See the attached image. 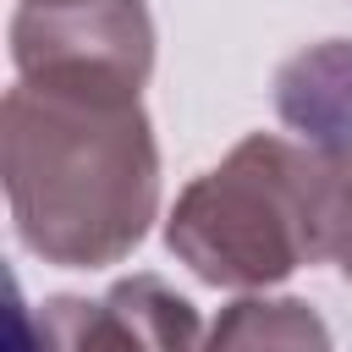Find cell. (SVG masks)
I'll use <instances>...</instances> for the list:
<instances>
[{
    "label": "cell",
    "instance_id": "5",
    "mask_svg": "<svg viewBox=\"0 0 352 352\" xmlns=\"http://www.w3.org/2000/svg\"><path fill=\"white\" fill-rule=\"evenodd\" d=\"M275 110L297 143L336 165H352V38H324L297 50L275 72Z\"/></svg>",
    "mask_w": 352,
    "mask_h": 352
},
{
    "label": "cell",
    "instance_id": "6",
    "mask_svg": "<svg viewBox=\"0 0 352 352\" xmlns=\"http://www.w3.org/2000/svg\"><path fill=\"white\" fill-rule=\"evenodd\" d=\"M198 352H330V330L302 297L242 292L231 308H220Z\"/></svg>",
    "mask_w": 352,
    "mask_h": 352
},
{
    "label": "cell",
    "instance_id": "1",
    "mask_svg": "<svg viewBox=\"0 0 352 352\" xmlns=\"http://www.w3.org/2000/svg\"><path fill=\"white\" fill-rule=\"evenodd\" d=\"M0 170L16 236L60 270L121 264L160 214V143L143 82L28 72L0 104Z\"/></svg>",
    "mask_w": 352,
    "mask_h": 352
},
{
    "label": "cell",
    "instance_id": "4",
    "mask_svg": "<svg viewBox=\"0 0 352 352\" xmlns=\"http://www.w3.org/2000/svg\"><path fill=\"white\" fill-rule=\"evenodd\" d=\"M11 66L28 72H121L148 82L154 16L143 0H16Z\"/></svg>",
    "mask_w": 352,
    "mask_h": 352
},
{
    "label": "cell",
    "instance_id": "7",
    "mask_svg": "<svg viewBox=\"0 0 352 352\" xmlns=\"http://www.w3.org/2000/svg\"><path fill=\"white\" fill-rule=\"evenodd\" d=\"M324 258H336V270L352 280V170L341 176V192H336V214H330V248Z\"/></svg>",
    "mask_w": 352,
    "mask_h": 352
},
{
    "label": "cell",
    "instance_id": "2",
    "mask_svg": "<svg viewBox=\"0 0 352 352\" xmlns=\"http://www.w3.org/2000/svg\"><path fill=\"white\" fill-rule=\"evenodd\" d=\"M346 170L308 143L253 132L182 187L165 248L214 292H270L324 258Z\"/></svg>",
    "mask_w": 352,
    "mask_h": 352
},
{
    "label": "cell",
    "instance_id": "3",
    "mask_svg": "<svg viewBox=\"0 0 352 352\" xmlns=\"http://www.w3.org/2000/svg\"><path fill=\"white\" fill-rule=\"evenodd\" d=\"M198 308L160 275H126L104 297L16 302L11 352H198Z\"/></svg>",
    "mask_w": 352,
    "mask_h": 352
}]
</instances>
